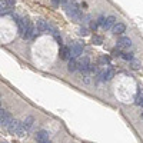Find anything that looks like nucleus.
<instances>
[{"label": "nucleus", "mask_w": 143, "mask_h": 143, "mask_svg": "<svg viewBox=\"0 0 143 143\" xmlns=\"http://www.w3.org/2000/svg\"><path fill=\"white\" fill-rule=\"evenodd\" d=\"M142 117H143V116H142Z\"/></svg>", "instance_id": "28"}, {"label": "nucleus", "mask_w": 143, "mask_h": 143, "mask_svg": "<svg viewBox=\"0 0 143 143\" xmlns=\"http://www.w3.org/2000/svg\"><path fill=\"white\" fill-rule=\"evenodd\" d=\"M13 122V117L9 112L6 110H0V124H2V128H9V124Z\"/></svg>", "instance_id": "3"}, {"label": "nucleus", "mask_w": 143, "mask_h": 143, "mask_svg": "<svg viewBox=\"0 0 143 143\" xmlns=\"http://www.w3.org/2000/svg\"><path fill=\"white\" fill-rule=\"evenodd\" d=\"M65 10H66V14L70 17L73 22H82L83 20V13L80 12V9H77L76 6L73 4H65Z\"/></svg>", "instance_id": "1"}, {"label": "nucleus", "mask_w": 143, "mask_h": 143, "mask_svg": "<svg viewBox=\"0 0 143 143\" xmlns=\"http://www.w3.org/2000/svg\"><path fill=\"white\" fill-rule=\"evenodd\" d=\"M77 69L80 70L82 75H83V73H89V69H90V60L87 59V57L82 59L80 62L77 63Z\"/></svg>", "instance_id": "5"}, {"label": "nucleus", "mask_w": 143, "mask_h": 143, "mask_svg": "<svg viewBox=\"0 0 143 143\" xmlns=\"http://www.w3.org/2000/svg\"><path fill=\"white\" fill-rule=\"evenodd\" d=\"M112 54H113V56H122V53H120V50H119V49L112 50Z\"/></svg>", "instance_id": "25"}, {"label": "nucleus", "mask_w": 143, "mask_h": 143, "mask_svg": "<svg viewBox=\"0 0 143 143\" xmlns=\"http://www.w3.org/2000/svg\"><path fill=\"white\" fill-rule=\"evenodd\" d=\"M130 66H132V69H133V70H137V69H140L142 63H140V60L133 59V60H130Z\"/></svg>", "instance_id": "15"}, {"label": "nucleus", "mask_w": 143, "mask_h": 143, "mask_svg": "<svg viewBox=\"0 0 143 143\" xmlns=\"http://www.w3.org/2000/svg\"><path fill=\"white\" fill-rule=\"evenodd\" d=\"M110 62V59L107 56H103V57H100V60H99V63L100 65H107V63Z\"/></svg>", "instance_id": "21"}, {"label": "nucleus", "mask_w": 143, "mask_h": 143, "mask_svg": "<svg viewBox=\"0 0 143 143\" xmlns=\"http://www.w3.org/2000/svg\"><path fill=\"white\" fill-rule=\"evenodd\" d=\"M124 31H126V25H124V23H116L112 29L113 34H122V33H124Z\"/></svg>", "instance_id": "10"}, {"label": "nucleus", "mask_w": 143, "mask_h": 143, "mask_svg": "<svg viewBox=\"0 0 143 143\" xmlns=\"http://www.w3.org/2000/svg\"><path fill=\"white\" fill-rule=\"evenodd\" d=\"M36 139H37V143H50L49 142V133L46 130H40L37 134H36Z\"/></svg>", "instance_id": "8"}, {"label": "nucleus", "mask_w": 143, "mask_h": 143, "mask_svg": "<svg viewBox=\"0 0 143 143\" xmlns=\"http://www.w3.org/2000/svg\"><path fill=\"white\" fill-rule=\"evenodd\" d=\"M97 27H99V23H97V20H96V22H94V20H92V22H90V29H92V30H96Z\"/></svg>", "instance_id": "23"}, {"label": "nucleus", "mask_w": 143, "mask_h": 143, "mask_svg": "<svg viewBox=\"0 0 143 143\" xmlns=\"http://www.w3.org/2000/svg\"><path fill=\"white\" fill-rule=\"evenodd\" d=\"M36 27H37L42 33H49V30H50V26L47 25V22L44 19H37V22H36Z\"/></svg>", "instance_id": "7"}, {"label": "nucleus", "mask_w": 143, "mask_h": 143, "mask_svg": "<svg viewBox=\"0 0 143 143\" xmlns=\"http://www.w3.org/2000/svg\"><path fill=\"white\" fill-rule=\"evenodd\" d=\"M82 53H83V44H82L80 42H75V43H72V46H70V54H72V57H73V59L82 56Z\"/></svg>", "instance_id": "4"}, {"label": "nucleus", "mask_w": 143, "mask_h": 143, "mask_svg": "<svg viewBox=\"0 0 143 143\" xmlns=\"http://www.w3.org/2000/svg\"><path fill=\"white\" fill-rule=\"evenodd\" d=\"M82 80L86 84H89L90 83V75H89V73H83V75H82Z\"/></svg>", "instance_id": "18"}, {"label": "nucleus", "mask_w": 143, "mask_h": 143, "mask_svg": "<svg viewBox=\"0 0 143 143\" xmlns=\"http://www.w3.org/2000/svg\"><path fill=\"white\" fill-rule=\"evenodd\" d=\"M122 57H123L124 60H128V62H130V60L134 59V57H133V53H128V52L122 53Z\"/></svg>", "instance_id": "17"}, {"label": "nucleus", "mask_w": 143, "mask_h": 143, "mask_svg": "<svg viewBox=\"0 0 143 143\" xmlns=\"http://www.w3.org/2000/svg\"><path fill=\"white\" fill-rule=\"evenodd\" d=\"M105 22H106V17H103V16H100L99 19H97V23H99V26H102V27H103V25H105Z\"/></svg>", "instance_id": "24"}, {"label": "nucleus", "mask_w": 143, "mask_h": 143, "mask_svg": "<svg viewBox=\"0 0 143 143\" xmlns=\"http://www.w3.org/2000/svg\"><path fill=\"white\" fill-rule=\"evenodd\" d=\"M77 33L80 34V36H87V34H89V29L87 27H80Z\"/></svg>", "instance_id": "19"}, {"label": "nucleus", "mask_w": 143, "mask_h": 143, "mask_svg": "<svg viewBox=\"0 0 143 143\" xmlns=\"http://www.w3.org/2000/svg\"><path fill=\"white\" fill-rule=\"evenodd\" d=\"M117 47H119V49H130V47H132L130 37H126V36L120 37L117 40Z\"/></svg>", "instance_id": "6"}, {"label": "nucleus", "mask_w": 143, "mask_h": 143, "mask_svg": "<svg viewBox=\"0 0 143 143\" xmlns=\"http://www.w3.org/2000/svg\"><path fill=\"white\" fill-rule=\"evenodd\" d=\"M143 102V89H139L136 93V97H134V103H136L137 106H140Z\"/></svg>", "instance_id": "14"}, {"label": "nucleus", "mask_w": 143, "mask_h": 143, "mask_svg": "<svg viewBox=\"0 0 143 143\" xmlns=\"http://www.w3.org/2000/svg\"><path fill=\"white\" fill-rule=\"evenodd\" d=\"M67 70H69V72H72V73L77 70V62H76V60L73 59V57H72V59L69 60V63H67Z\"/></svg>", "instance_id": "13"}, {"label": "nucleus", "mask_w": 143, "mask_h": 143, "mask_svg": "<svg viewBox=\"0 0 143 143\" xmlns=\"http://www.w3.org/2000/svg\"><path fill=\"white\" fill-rule=\"evenodd\" d=\"M93 43L94 44H102L103 43V37H102V36H94V37H93Z\"/></svg>", "instance_id": "20"}, {"label": "nucleus", "mask_w": 143, "mask_h": 143, "mask_svg": "<svg viewBox=\"0 0 143 143\" xmlns=\"http://www.w3.org/2000/svg\"><path fill=\"white\" fill-rule=\"evenodd\" d=\"M6 2H7V6H9L10 9H12V7L14 6V3H16V0H6Z\"/></svg>", "instance_id": "26"}, {"label": "nucleus", "mask_w": 143, "mask_h": 143, "mask_svg": "<svg viewBox=\"0 0 143 143\" xmlns=\"http://www.w3.org/2000/svg\"><path fill=\"white\" fill-rule=\"evenodd\" d=\"M33 123H34V117H33V116H27V117L23 120V126H25L26 130H29V129L33 126Z\"/></svg>", "instance_id": "12"}, {"label": "nucleus", "mask_w": 143, "mask_h": 143, "mask_svg": "<svg viewBox=\"0 0 143 143\" xmlns=\"http://www.w3.org/2000/svg\"><path fill=\"white\" fill-rule=\"evenodd\" d=\"M140 106H142V107H143V102H142V105H140Z\"/></svg>", "instance_id": "27"}, {"label": "nucleus", "mask_w": 143, "mask_h": 143, "mask_svg": "<svg viewBox=\"0 0 143 143\" xmlns=\"http://www.w3.org/2000/svg\"><path fill=\"white\" fill-rule=\"evenodd\" d=\"M60 3L62 4H66V0H52V4L53 6H60Z\"/></svg>", "instance_id": "22"}, {"label": "nucleus", "mask_w": 143, "mask_h": 143, "mask_svg": "<svg viewBox=\"0 0 143 143\" xmlns=\"http://www.w3.org/2000/svg\"><path fill=\"white\" fill-rule=\"evenodd\" d=\"M9 132L12 134H17V136H23L26 132L25 126H23V122H19V120H13L12 123L9 124Z\"/></svg>", "instance_id": "2"}, {"label": "nucleus", "mask_w": 143, "mask_h": 143, "mask_svg": "<svg viewBox=\"0 0 143 143\" xmlns=\"http://www.w3.org/2000/svg\"><path fill=\"white\" fill-rule=\"evenodd\" d=\"M115 25H116V17L115 16H109V17H106V22H105V25H103V29H105V30H112Z\"/></svg>", "instance_id": "9"}, {"label": "nucleus", "mask_w": 143, "mask_h": 143, "mask_svg": "<svg viewBox=\"0 0 143 143\" xmlns=\"http://www.w3.org/2000/svg\"><path fill=\"white\" fill-rule=\"evenodd\" d=\"M60 59H63V60H70L72 59L70 47H67V46L62 47V50H60Z\"/></svg>", "instance_id": "11"}, {"label": "nucleus", "mask_w": 143, "mask_h": 143, "mask_svg": "<svg viewBox=\"0 0 143 143\" xmlns=\"http://www.w3.org/2000/svg\"><path fill=\"white\" fill-rule=\"evenodd\" d=\"M113 76H115V70L113 69H107L106 70V80H112Z\"/></svg>", "instance_id": "16"}]
</instances>
